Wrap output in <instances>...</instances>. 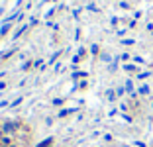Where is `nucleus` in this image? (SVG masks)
Masks as SVG:
<instances>
[{
    "label": "nucleus",
    "mask_w": 153,
    "mask_h": 147,
    "mask_svg": "<svg viewBox=\"0 0 153 147\" xmlns=\"http://www.w3.org/2000/svg\"><path fill=\"white\" fill-rule=\"evenodd\" d=\"M20 129V122H4L2 128H0V134L2 135H12L14 131Z\"/></svg>",
    "instance_id": "1"
},
{
    "label": "nucleus",
    "mask_w": 153,
    "mask_h": 147,
    "mask_svg": "<svg viewBox=\"0 0 153 147\" xmlns=\"http://www.w3.org/2000/svg\"><path fill=\"white\" fill-rule=\"evenodd\" d=\"M124 88H126V92H130L131 96H135V88H134V80H131V79H128V80H126Z\"/></svg>",
    "instance_id": "2"
},
{
    "label": "nucleus",
    "mask_w": 153,
    "mask_h": 147,
    "mask_svg": "<svg viewBox=\"0 0 153 147\" xmlns=\"http://www.w3.org/2000/svg\"><path fill=\"white\" fill-rule=\"evenodd\" d=\"M10 30H12V24H6V22H4V24H2V27H0V36L4 37Z\"/></svg>",
    "instance_id": "3"
},
{
    "label": "nucleus",
    "mask_w": 153,
    "mask_h": 147,
    "mask_svg": "<svg viewBox=\"0 0 153 147\" xmlns=\"http://www.w3.org/2000/svg\"><path fill=\"white\" fill-rule=\"evenodd\" d=\"M26 30H27V26H22V27H18V30L14 31V36H12V39H18V37L22 36V33H24V31H26Z\"/></svg>",
    "instance_id": "4"
},
{
    "label": "nucleus",
    "mask_w": 153,
    "mask_h": 147,
    "mask_svg": "<svg viewBox=\"0 0 153 147\" xmlns=\"http://www.w3.org/2000/svg\"><path fill=\"white\" fill-rule=\"evenodd\" d=\"M137 92L143 94V96H147V94H149V85H141L140 88H137Z\"/></svg>",
    "instance_id": "5"
},
{
    "label": "nucleus",
    "mask_w": 153,
    "mask_h": 147,
    "mask_svg": "<svg viewBox=\"0 0 153 147\" xmlns=\"http://www.w3.org/2000/svg\"><path fill=\"white\" fill-rule=\"evenodd\" d=\"M124 71H128V73H135V71H137V67H135V65H131V63H126V65H124Z\"/></svg>",
    "instance_id": "6"
},
{
    "label": "nucleus",
    "mask_w": 153,
    "mask_h": 147,
    "mask_svg": "<svg viewBox=\"0 0 153 147\" xmlns=\"http://www.w3.org/2000/svg\"><path fill=\"white\" fill-rule=\"evenodd\" d=\"M61 53H63V51H61V49H59V51H55V53L51 55V59H49V63H47V65H53V63L57 61V57H59V55H61Z\"/></svg>",
    "instance_id": "7"
},
{
    "label": "nucleus",
    "mask_w": 153,
    "mask_h": 147,
    "mask_svg": "<svg viewBox=\"0 0 153 147\" xmlns=\"http://www.w3.org/2000/svg\"><path fill=\"white\" fill-rule=\"evenodd\" d=\"M73 112H76V108H67V110H61V112H59V118L67 116V114H73Z\"/></svg>",
    "instance_id": "8"
},
{
    "label": "nucleus",
    "mask_w": 153,
    "mask_h": 147,
    "mask_svg": "<svg viewBox=\"0 0 153 147\" xmlns=\"http://www.w3.org/2000/svg\"><path fill=\"white\" fill-rule=\"evenodd\" d=\"M51 143H53V139H51V137H47V139H43V141H41V143H39L37 147H49Z\"/></svg>",
    "instance_id": "9"
},
{
    "label": "nucleus",
    "mask_w": 153,
    "mask_h": 147,
    "mask_svg": "<svg viewBox=\"0 0 153 147\" xmlns=\"http://www.w3.org/2000/svg\"><path fill=\"white\" fill-rule=\"evenodd\" d=\"M149 75H151V73H149V71H143V73H137V80H145V79H147Z\"/></svg>",
    "instance_id": "10"
},
{
    "label": "nucleus",
    "mask_w": 153,
    "mask_h": 147,
    "mask_svg": "<svg viewBox=\"0 0 153 147\" xmlns=\"http://www.w3.org/2000/svg\"><path fill=\"white\" fill-rule=\"evenodd\" d=\"M14 53H16V49H10V51H6V53H2L0 57H2V59H8L10 55H14Z\"/></svg>",
    "instance_id": "11"
},
{
    "label": "nucleus",
    "mask_w": 153,
    "mask_h": 147,
    "mask_svg": "<svg viewBox=\"0 0 153 147\" xmlns=\"http://www.w3.org/2000/svg\"><path fill=\"white\" fill-rule=\"evenodd\" d=\"M106 98H108V100H114V98H116V92H114V90H106Z\"/></svg>",
    "instance_id": "12"
},
{
    "label": "nucleus",
    "mask_w": 153,
    "mask_h": 147,
    "mask_svg": "<svg viewBox=\"0 0 153 147\" xmlns=\"http://www.w3.org/2000/svg\"><path fill=\"white\" fill-rule=\"evenodd\" d=\"M100 59H102V61H106V63H110V61H112V57H110L108 53H102V55H100Z\"/></svg>",
    "instance_id": "13"
},
{
    "label": "nucleus",
    "mask_w": 153,
    "mask_h": 147,
    "mask_svg": "<svg viewBox=\"0 0 153 147\" xmlns=\"http://www.w3.org/2000/svg\"><path fill=\"white\" fill-rule=\"evenodd\" d=\"M51 104H53V106H61V104H63V98H55Z\"/></svg>",
    "instance_id": "14"
},
{
    "label": "nucleus",
    "mask_w": 153,
    "mask_h": 147,
    "mask_svg": "<svg viewBox=\"0 0 153 147\" xmlns=\"http://www.w3.org/2000/svg\"><path fill=\"white\" fill-rule=\"evenodd\" d=\"M32 65H33V63H30V61H27V63H24V65H22V67H20V69H22V71H27V69L32 67Z\"/></svg>",
    "instance_id": "15"
},
{
    "label": "nucleus",
    "mask_w": 153,
    "mask_h": 147,
    "mask_svg": "<svg viewBox=\"0 0 153 147\" xmlns=\"http://www.w3.org/2000/svg\"><path fill=\"white\" fill-rule=\"evenodd\" d=\"M124 94H126V88H122V86H120V88L116 90V96H124Z\"/></svg>",
    "instance_id": "16"
},
{
    "label": "nucleus",
    "mask_w": 153,
    "mask_h": 147,
    "mask_svg": "<svg viewBox=\"0 0 153 147\" xmlns=\"http://www.w3.org/2000/svg\"><path fill=\"white\" fill-rule=\"evenodd\" d=\"M86 10H90V12H98V8H96L94 4H88V6H86Z\"/></svg>",
    "instance_id": "17"
},
{
    "label": "nucleus",
    "mask_w": 153,
    "mask_h": 147,
    "mask_svg": "<svg viewBox=\"0 0 153 147\" xmlns=\"http://www.w3.org/2000/svg\"><path fill=\"white\" fill-rule=\"evenodd\" d=\"M134 61H135V63H137V65H143V63H145V61H143V59H141V57H137V55H135V57H134Z\"/></svg>",
    "instance_id": "18"
},
{
    "label": "nucleus",
    "mask_w": 153,
    "mask_h": 147,
    "mask_svg": "<svg viewBox=\"0 0 153 147\" xmlns=\"http://www.w3.org/2000/svg\"><path fill=\"white\" fill-rule=\"evenodd\" d=\"M130 57H131V55H128V53H122V55H120V59H122V61H128Z\"/></svg>",
    "instance_id": "19"
},
{
    "label": "nucleus",
    "mask_w": 153,
    "mask_h": 147,
    "mask_svg": "<svg viewBox=\"0 0 153 147\" xmlns=\"http://www.w3.org/2000/svg\"><path fill=\"white\" fill-rule=\"evenodd\" d=\"M122 43L124 45H134V39H122Z\"/></svg>",
    "instance_id": "20"
},
{
    "label": "nucleus",
    "mask_w": 153,
    "mask_h": 147,
    "mask_svg": "<svg viewBox=\"0 0 153 147\" xmlns=\"http://www.w3.org/2000/svg\"><path fill=\"white\" fill-rule=\"evenodd\" d=\"M90 53H94V55L98 53V45H92V47H90Z\"/></svg>",
    "instance_id": "21"
},
{
    "label": "nucleus",
    "mask_w": 153,
    "mask_h": 147,
    "mask_svg": "<svg viewBox=\"0 0 153 147\" xmlns=\"http://www.w3.org/2000/svg\"><path fill=\"white\" fill-rule=\"evenodd\" d=\"M120 8H124V10H128V8H130V4H128V2H120Z\"/></svg>",
    "instance_id": "22"
},
{
    "label": "nucleus",
    "mask_w": 153,
    "mask_h": 147,
    "mask_svg": "<svg viewBox=\"0 0 153 147\" xmlns=\"http://www.w3.org/2000/svg\"><path fill=\"white\" fill-rule=\"evenodd\" d=\"M18 104H22V98H18V100H14V102L10 104V106H18Z\"/></svg>",
    "instance_id": "23"
},
{
    "label": "nucleus",
    "mask_w": 153,
    "mask_h": 147,
    "mask_svg": "<svg viewBox=\"0 0 153 147\" xmlns=\"http://www.w3.org/2000/svg\"><path fill=\"white\" fill-rule=\"evenodd\" d=\"M53 14H55V8H51V10H49V12L45 14V16H47V18H51V16H53Z\"/></svg>",
    "instance_id": "24"
},
{
    "label": "nucleus",
    "mask_w": 153,
    "mask_h": 147,
    "mask_svg": "<svg viewBox=\"0 0 153 147\" xmlns=\"http://www.w3.org/2000/svg\"><path fill=\"white\" fill-rule=\"evenodd\" d=\"M86 53V49L85 47H81V49H79V53H76V55H81V57H82V55H85Z\"/></svg>",
    "instance_id": "25"
},
{
    "label": "nucleus",
    "mask_w": 153,
    "mask_h": 147,
    "mask_svg": "<svg viewBox=\"0 0 153 147\" xmlns=\"http://www.w3.org/2000/svg\"><path fill=\"white\" fill-rule=\"evenodd\" d=\"M22 2H24V0H16V8H20V6H22Z\"/></svg>",
    "instance_id": "26"
},
{
    "label": "nucleus",
    "mask_w": 153,
    "mask_h": 147,
    "mask_svg": "<svg viewBox=\"0 0 153 147\" xmlns=\"http://www.w3.org/2000/svg\"><path fill=\"white\" fill-rule=\"evenodd\" d=\"M2 14H4V6H0V16H2Z\"/></svg>",
    "instance_id": "27"
}]
</instances>
